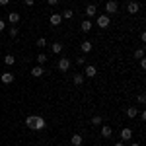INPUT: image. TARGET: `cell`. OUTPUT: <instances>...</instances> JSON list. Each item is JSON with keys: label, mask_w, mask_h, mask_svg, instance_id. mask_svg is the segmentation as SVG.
Wrapping results in <instances>:
<instances>
[{"label": "cell", "mask_w": 146, "mask_h": 146, "mask_svg": "<svg viewBox=\"0 0 146 146\" xmlns=\"http://www.w3.org/2000/svg\"><path fill=\"white\" fill-rule=\"evenodd\" d=\"M117 12H119V2L107 0V2H105V14H107V16H113V14H117Z\"/></svg>", "instance_id": "obj_1"}, {"label": "cell", "mask_w": 146, "mask_h": 146, "mask_svg": "<svg viewBox=\"0 0 146 146\" xmlns=\"http://www.w3.org/2000/svg\"><path fill=\"white\" fill-rule=\"evenodd\" d=\"M96 23H98V27L105 29V27H109V23H111V18H109L107 14H100V16L96 18Z\"/></svg>", "instance_id": "obj_2"}, {"label": "cell", "mask_w": 146, "mask_h": 146, "mask_svg": "<svg viewBox=\"0 0 146 146\" xmlns=\"http://www.w3.org/2000/svg\"><path fill=\"white\" fill-rule=\"evenodd\" d=\"M49 23H51L53 27H58V25L62 23V16H60L58 12H55V14H51V16H49Z\"/></svg>", "instance_id": "obj_3"}, {"label": "cell", "mask_w": 146, "mask_h": 146, "mask_svg": "<svg viewBox=\"0 0 146 146\" xmlns=\"http://www.w3.org/2000/svg\"><path fill=\"white\" fill-rule=\"evenodd\" d=\"M68 68H70V58L68 56H60L58 58V70L60 72H66Z\"/></svg>", "instance_id": "obj_4"}, {"label": "cell", "mask_w": 146, "mask_h": 146, "mask_svg": "<svg viewBox=\"0 0 146 146\" xmlns=\"http://www.w3.org/2000/svg\"><path fill=\"white\" fill-rule=\"evenodd\" d=\"M96 74H98V68L94 64H84V76L86 78H94Z\"/></svg>", "instance_id": "obj_5"}, {"label": "cell", "mask_w": 146, "mask_h": 146, "mask_svg": "<svg viewBox=\"0 0 146 146\" xmlns=\"http://www.w3.org/2000/svg\"><path fill=\"white\" fill-rule=\"evenodd\" d=\"M31 76H33V78H41V76H45V68H43V64H37V66L31 68Z\"/></svg>", "instance_id": "obj_6"}, {"label": "cell", "mask_w": 146, "mask_h": 146, "mask_svg": "<svg viewBox=\"0 0 146 146\" xmlns=\"http://www.w3.org/2000/svg\"><path fill=\"white\" fill-rule=\"evenodd\" d=\"M138 10H140V4L135 2V0H131V2L127 4V12H129V14H133V16H135V14H138Z\"/></svg>", "instance_id": "obj_7"}, {"label": "cell", "mask_w": 146, "mask_h": 146, "mask_svg": "<svg viewBox=\"0 0 146 146\" xmlns=\"http://www.w3.org/2000/svg\"><path fill=\"white\" fill-rule=\"evenodd\" d=\"M14 78H16V76H14L12 72H2V74H0L2 84H6V86H8V84H12V82H14Z\"/></svg>", "instance_id": "obj_8"}, {"label": "cell", "mask_w": 146, "mask_h": 146, "mask_svg": "<svg viewBox=\"0 0 146 146\" xmlns=\"http://www.w3.org/2000/svg\"><path fill=\"white\" fill-rule=\"evenodd\" d=\"M45 127H47V121L41 115H37V117H35V131H43Z\"/></svg>", "instance_id": "obj_9"}, {"label": "cell", "mask_w": 146, "mask_h": 146, "mask_svg": "<svg viewBox=\"0 0 146 146\" xmlns=\"http://www.w3.org/2000/svg\"><path fill=\"white\" fill-rule=\"evenodd\" d=\"M18 22H20V14L18 12H8V23L10 25H16Z\"/></svg>", "instance_id": "obj_10"}, {"label": "cell", "mask_w": 146, "mask_h": 146, "mask_svg": "<svg viewBox=\"0 0 146 146\" xmlns=\"http://www.w3.org/2000/svg\"><path fill=\"white\" fill-rule=\"evenodd\" d=\"M131 138H133V131H131L129 127L121 129V140H125V142H127V140H131Z\"/></svg>", "instance_id": "obj_11"}, {"label": "cell", "mask_w": 146, "mask_h": 146, "mask_svg": "<svg viewBox=\"0 0 146 146\" xmlns=\"http://www.w3.org/2000/svg\"><path fill=\"white\" fill-rule=\"evenodd\" d=\"M86 16H88V18H96V16H98L96 4H88V6H86Z\"/></svg>", "instance_id": "obj_12"}, {"label": "cell", "mask_w": 146, "mask_h": 146, "mask_svg": "<svg viewBox=\"0 0 146 146\" xmlns=\"http://www.w3.org/2000/svg\"><path fill=\"white\" fill-rule=\"evenodd\" d=\"M92 49H94V45H92V41H82V45H80V51H82L84 55H88V53H92Z\"/></svg>", "instance_id": "obj_13"}, {"label": "cell", "mask_w": 146, "mask_h": 146, "mask_svg": "<svg viewBox=\"0 0 146 146\" xmlns=\"http://www.w3.org/2000/svg\"><path fill=\"white\" fill-rule=\"evenodd\" d=\"M84 80H86V76H84V74H80V72L72 74V82H74V86H82V84H84Z\"/></svg>", "instance_id": "obj_14"}, {"label": "cell", "mask_w": 146, "mask_h": 146, "mask_svg": "<svg viewBox=\"0 0 146 146\" xmlns=\"http://www.w3.org/2000/svg\"><path fill=\"white\" fill-rule=\"evenodd\" d=\"M113 135V129L109 127V125H101V136L103 138H111Z\"/></svg>", "instance_id": "obj_15"}, {"label": "cell", "mask_w": 146, "mask_h": 146, "mask_svg": "<svg viewBox=\"0 0 146 146\" xmlns=\"http://www.w3.org/2000/svg\"><path fill=\"white\" fill-rule=\"evenodd\" d=\"M92 27H94V23H92L90 20H84V22L80 23V29H82L84 33H88V31H92Z\"/></svg>", "instance_id": "obj_16"}, {"label": "cell", "mask_w": 146, "mask_h": 146, "mask_svg": "<svg viewBox=\"0 0 146 146\" xmlns=\"http://www.w3.org/2000/svg\"><path fill=\"white\" fill-rule=\"evenodd\" d=\"M62 49H64V47H62V43H58V41H55V43L51 45V51H53V55H60V53H62Z\"/></svg>", "instance_id": "obj_17"}, {"label": "cell", "mask_w": 146, "mask_h": 146, "mask_svg": "<svg viewBox=\"0 0 146 146\" xmlns=\"http://www.w3.org/2000/svg\"><path fill=\"white\" fill-rule=\"evenodd\" d=\"M35 117H37V115H27V117H25V127H27V129H33L35 131Z\"/></svg>", "instance_id": "obj_18"}, {"label": "cell", "mask_w": 146, "mask_h": 146, "mask_svg": "<svg viewBox=\"0 0 146 146\" xmlns=\"http://www.w3.org/2000/svg\"><path fill=\"white\" fill-rule=\"evenodd\" d=\"M70 142H72V146H82L84 138H82V135H72L70 136Z\"/></svg>", "instance_id": "obj_19"}, {"label": "cell", "mask_w": 146, "mask_h": 146, "mask_svg": "<svg viewBox=\"0 0 146 146\" xmlns=\"http://www.w3.org/2000/svg\"><path fill=\"white\" fill-rule=\"evenodd\" d=\"M127 117H129V119H135V117H138V109H136L135 105H131V107L127 109Z\"/></svg>", "instance_id": "obj_20"}, {"label": "cell", "mask_w": 146, "mask_h": 146, "mask_svg": "<svg viewBox=\"0 0 146 146\" xmlns=\"http://www.w3.org/2000/svg\"><path fill=\"white\" fill-rule=\"evenodd\" d=\"M90 123L94 125V127H100V125H103V119H101V115H94L90 119Z\"/></svg>", "instance_id": "obj_21"}, {"label": "cell", "mask_w": 146, "mask_h": 146, "mask_svg": "<svg viewBox=\"0 0 146 146\" xmlns=\"http://www.w3.org/2000/svg\"><path fill=\"white\" fill-rule=\"evenodd\" d=\"M14 62H16V56H14V55H6V56H4V64H8V66H12Z\"/></svg>", "instance_id": "obj_22"}, {"label": "cell", "mask_w": 146, "mask_h": 146, "mask_svg": "<svg viewBox=\"0 0 146 146\" xmlns=\"http://www.w3.org/2000/svg\"><path fill=\"white\" fill-rule=\"evenodd\" d=\"M35 45L39 47V49H45V45H47V39H45V37H39V39L35 41Z\"/></svg>", "instance_id": "obj_23"}, {"label": "cell", "mask_w": 146, "mask_h": 146, "mask_svg": "<svg viewBox=\"0 0 146 146\" xmlns=\"http://www.w3.org/2000/svg\"><path fill=\"white\" fill-rule=\"evenodd\" d=\"M60 16H62V20H72V16H74V12H72V10H64L62 14H60Z\"/></svg>", "instance_id": "obj_24"}, {"label": "cell", "mask_w": 146, "mask_h": 146, "mask_svg": "<svg viewBox=\"0 0 146 146\" xmlns=\"http://www.w3.org/2000/svg\"><path fill=\"white\" fill-rule=\"evenodd\" d=\"M35 60H37V62H39V64H45V62H47V55H45V53H39V55H37V58H35Z\"/></svg>", "instance_id": "obj_25"}, {"label": "cell", "mask_w": 146, "mask_h": 146, "mask_svg": "<svg viewBox=\"0 0 146 146\" xmlns=\"http://www.w3.org/2000/svg\"><path fill=\"white\" fill-rule=\"evenodd\" d=\"M18 33H20V29H18L16 25H12L10 27V37H18Z\"/></svg>", "instance_id": "obj_26"}, {"label": "cell", "mask_w": 146, "mask_h": 146, "mask_svg": "<svg viewBox=\"0 0 146 146\" xmlns=\"http://www.w3.org/2000/svg\"><path fill=\"white\" fill-rule=\"evenodd\" d=\"M135 58H144V49H136L135 51Z\"/></svg>", "instance_id": "obj_27"}, {"label": "cell", "mask_w": 146, "mask_h": 146, "mask_svg": "<svg viewBox=\"0 0 146 146\" xmlns=\"http://www.w3.org/2000/svg\"><path fill=\"white\" fill-rule=\"evenodd\" d=\"M76 64L78 66H84L86 64V56H76Z\"/></svg>", "instance_id": "obj_28"}, {"label": "cell", "mask_w": 146, "mask_h": 146, "mask_svg": "<svg viewBox=\"0 0 146 146\" xmlns=\"http://www.w3.org/2000/svg\"><path fill=\"white\" fill-rule=\"evenodd\" d=\"M136 101H138V103H144V101H146V96H144V94H138Z\"/></svg>", "instance_id": "obj_29"}, {"label": "cell", "mask_w": 146, "mask_h": 146, "mask_svg": "<svg viewBox=\"0 0 146 146\" xmlns=\"http://www.w3.org/2000/svg\"><path fill=\"white\" fill-rule=\"evenodd\" d=\"M23 4H25V6H33L35 4V0H22Z\"/></svg>", "instance_id": "obj_30"}, {"label": "cell", "mask_w": 146, "mask_h": 146, "mask_svg": "<svg viewBox=\"0 0 146 146\" xmlns=\"http://www.w3.org/2000/svg\"><path fill=\"white\" fill-rule=\"evenodd\" d=\"M4 29H6V22H4V20H0V31H4Z\"/></svg>", "instance_id": "obj_31"}, {"label": "cell", "mask_w": 146, "mask_h": 146, "mask_svg": "<svg viewBox=\"0 0 146 146\" xmlns=\"http://www.w3.org/2000/svg\"><path fill=\"white\" fill-rule=\"evenodd\" d=\"M140 60V68H146V58H138Z\"/></svg>", "instance_id": "obj_32"}, {"label": "cell", "mask_w": 146, "mask_h": 146, "mask_svg": "<svg viewBox=\"0 0 146 146\" xmlns=\"http://www.w3.org/2000/svg\"><path fill=\"white\" fill-rule=\"evenodd\" d=\"M47 2H49L51 6H55V4H58V0H47Z\"/></svg>", "instance_id": "obj_33"}, {"label": "cell", "mask_w": 146, "mask_h": 146, "mask_svg": "<svg viewBox=\"0 0 146 146\" xmlns=\"http://www.w3.org/2000/svg\"><path fill=\"white\" fill-rule=\"evenodd\" d=\"M0 4H2V6H6V4H10V0H0Z\"/></svg>", "instance_id": "obj_34"}, {"label": "cell", "mask_w": 146, "mask_h": 146, "mask_svg": "<svg viewBox=\"0 0 146 146\" xmlns=\"http://www.w3.org/2000/svg\"><path fill=\"white\" fill-rule=\"evenodd\" d=\"M115 146H125V144H123V142H117V144H115Z\"/></svg>", "instance_id": "obj_35"}, {"label": "cell", "mask_w": 146, "mask_h": 146, "mask_svg": "<svg viewBox=\"0 0 146 146\" xmlns=\"http://www.w3.org/2000/svg\"><path fill=\"white\" fill-rule=\"evenodd\" d=\"M131 146H140V144H138V142H133V144H131Z\"/></svg>", "instance_id": "obj_36"}, {"label": "cell", "mask_w": 146, "mask_h": 146, "mask_svg": "<svg viewBox=\"0 0 146 146\" xmlns=\"http://www.w3.org/2000/svg\"><path fill=\"white\" fill-rule=\"evenodd\" d=\"M0 70H2V64H0Z\"/></svg>", "instance_id": "obj_37"}]
</instances>
